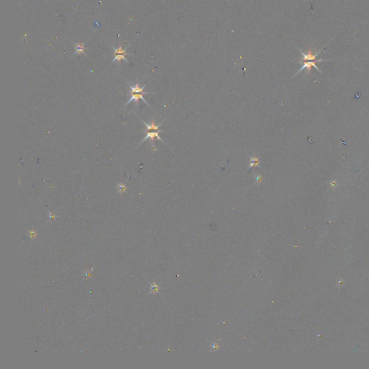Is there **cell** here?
I'll return each instance as SVG.
<instances>
[{
  "mask_svg": "<svg viewBox=\"0 0 369 369\" xmlns=\"http://www.w3.org/2000/svg\"><path fill=\"white\" fill-rule=\"evenodd\" d=\"M329 61V60H322V59H318L317 61H301V62H299V63L302 64L303 66H301V68L299 70H298V71L297 72V73H296V74L295 75L294 77H296V75L298 74H299L300 72H301V71H302V70L305 69H306L307 70V72H308V73L310 74V73H311V68H312V67H314V68H315L316 70H318V71H319V72H320V73H321V70L319 69V68H318V66H316V63H317V62H324V61Z\"/></svg>",
  "mask_w": 369,
  "mask_h": 369,
  "instance_id": "6da1fadb",
  "label": "cell"
},
{
  "mask_svg": "<svg viewBox=\"0 0 369 369\" xmlns=\"http://www.w3.org/2000/svg\"><path fill=\"white\" fill-rule=\"evenodd\" d=\"M297 49H298V51H299V52H300V53H301V55H302V56H303L302 59L299 62L307 61H317L318 59H316V56H317L319 55V53H320V52L321 51H322V48H321V49H320V50L319 51L316 52V53H314L313 51L311 50V49H309V51H308L307 53H304V52L301 51L300 50L299 48H297Z\"/></svg>",
  "mask_w": 369,
  "mask_h": 369,
  "instance_id": "7a4b0ae2",
  "label": "cell"
},
{
  "mask_svg": "<svg viewBox=\"0 0 369 369\" xmlns=\"http://www.w3.org/2000/svg\"><path fill=\"white\" fill-rule=\"evenodd\" d=\"M162 131H161V130L155 131H147V136H146L145 138H144V139H143V141H142V142H144V141L147 140V139H151V142H152V145H154V139H155V138H157V139H159V140L162 141V142H163V143H165V142H164V141L162 140V138H161L160 136H159V133L162 132Z\"/></svg>",
  "mask_w": 369,
  "mask_h": 369,
  "instance_id": "3957f363",
  "label": "cell"
},
{
  "mask_svg": "<svg viewBox=\"0 0 369 369\" xmlns=\"http://www.w3.org/2000/svg\"><path fill=\"white\" fill-rule=\"evenodd\" d=\"M130 95H131V98L130 100H129V102H127V103H126V104L125 105V106L127 104H129V103H130L131 101H134V102H135L136 104L138 105V104H139V100H143L144 103H147V104L149 106V104L148 103H147V101H146V100L144 99V96H143L144 95H145V94H144V93H130Z\"/></svg>",
  "mask_w": 369,
  "mask_h": 369,
  "instance_id": "277c9868",
  "label": "cell"
},
{
  "mask_svg": "<svg viewBox=\"0 0 369 369\" xmlns=\"http://www.w3.org/2000/svg\"><path fill=\"white\" fill-rule=\"evenodd\" d=\"M127 84H129V86L130 87V88H131L130 93H144V94H149V93H152V92H144V88H145V87L147 86V85H144V86L142 87H140L139 84L138 82L136 84L135 87L131 86L129 83H127Z\"/></svg>",
  "mask_w": 369,
  "mask_h": 369,
  "instance_id": "5b68a950",
  "label": "cell"
},
{
  "mask_svg": "<svg viewBox=\"0 0 369 369\" xmlns=\"http://www.w3.org/2000/svg\"><path fill=\"white\" fill-rule=\"evenodd\" d=\"M143 121L144 125H145L146 127H147V131H158L159 128H160L162 124V122L161 123L159 124V125H156L154 120H152L150 124L144 122V121Z\"/></svg>",
  "mask_w": 369,
  "mask_h": 369,
  "instance_id": "8992f818",
  "label": "cell"
},
{
  "mask_svg": "<svg viewBox=\"0 0 369 369\" xmlns=\"http://www.w3.org/2000/svg\"><path fill=\"white\" fill-rule=\"evenodd\" d=\"M75 45H76V52L74 54L84 53V47L83 43L75 44Z\"/></svg>",
  "mask_w": 369,
  "mask_h": 369,
  "instance_id": "52a82bcc",
  "label": "cell"
},
{
  "mask_svg": "<svg viewBox=\"0 0 369 369\" xmlns=\"http://www.w3.org/2000/svg\"><path fill=\"white\" fill-rule=\"evenodd\" d=\"M259 164H260V160H259L258 158H257L256 157H252L250 160V167H249V168H250V167L259 166Z\"/></svg>",
  "mask_w": 369,
  "mask_h": 369,
  "instance_id": "ba28073f",
  "label": "cell"
},
{
  "mask_svg": "<svg viewBox=\"0 0 369 369\" xmlns=\"http://www.w3.org/2000/svg\"><path fill=\"white\" fill-rule=\"evenodd\" d=\"M113 49H114V54L115 55H118V54H124V55H126L128 54L126 53V49H123L121 46L118 47V48H115L114 47H113Z\"/></svg>",
  "mask_w": 369,
  "mask_h": 369,
  "instance_id": "9c48e42d",
  "label": "cell"
},
{
  "mask_svg": "<svg viewBox=\"0 0 369 369\" xmlns=\"http://www.w3.org/2000/svg\"><path fill=\"white\" fill-rule=\"evenodd\" d=\"M125 56H126V55H124V54H118V55H115V58H114V59H113V62L116 61H117L120 62L121 60H124V61H126V62H129V61H128V60L125 58Z\"/></svg>",
  "mask_w": 369,
  "mask_h": 369,
  "instance_id": "30bf717a",
  "label": "cell"
},
{
  "mask_svg": "<svg viewBox=\"0 0 369 369\" xmlns=\"http://www.w3.org/2000/svg\"><path fill=\"white\" fill-rule=\"evenodd\" d=\"M118 191L120 193H125V192L126 191V190H127V188H126V185L124 184H123V183H120V184L118 185Z\"/></svg>",
  "mask_w": 369,
  "mask_h": 369,
  "instance_id": "8fae6325",
  "label": "cell"
}]
</instances>
